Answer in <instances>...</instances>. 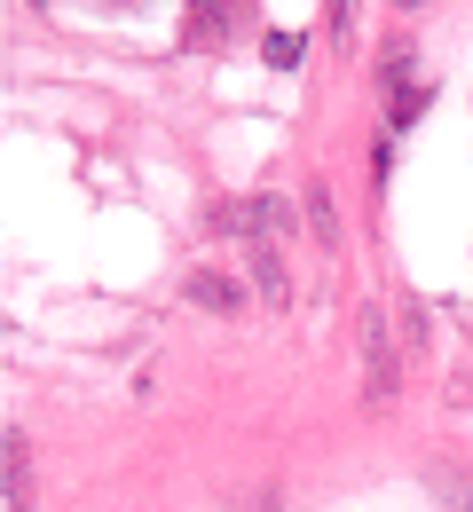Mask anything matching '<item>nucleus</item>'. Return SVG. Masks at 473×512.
<instances>
[{"mask_svg":"<svg viewBox=\"0 0 473 512\" xmlns=\"http://www.w3.org/2000/svg\"><path fill=\"white\" fill-rule=\"evenodd\" d=\"M395 386H403V363H395V331L379 308H363V394L387 410L395 402Z\"/></svg>","mask_w":473,"mask_h":512,"instance_id":"f257e3e1","label":"nucleus"},{"mask_svg":"<svg viewBox=\"0 0 473 512\" xmlns=\"http://www.w3.org/2000/svg\"><path fill=\"white\" fill-rule=\"evenodd\" d=\"M182 292H190V308H205V316H229V323L245 316V284H237L229 268H190Z\"/></svg>","mask_w":473,"mask_h":512,"instance_id":"f03ea898","label":"nucleus"},{"mask_svg":"<svg viewBox=\"0 0 473 512\" xmlns=\"http://www.w3.org/2000/svg\"><path fill=\"white\" fill-rule=\"evenodd\" d=\"M8 512H32V449H24V434H8Z\"/></svg>","mask_w":473,"mask_h":512,"instance_id":"7ed1b4c3","label":"nucleus"},{"mask_svg":"<svg viewBox=\"0 0 473 512\" xmlns=\"http://www.w3.org/2000/svg\"><path fill=\"white\" fill-rule=\"evenodd\" d=\"M300 205H308V229H316V245H324V253H339V213H332V190H308Z\"/></svg>","mask_w":473,"mask_h":512,"instance_id":"20e7f679","label":"nucleus"},{"mask_svg":"<svg viewBox=\"0 0 473 512\" xmlns=\"http://www.w3.org/2000/svg\"><path fill=\"white\" fill-rule=\"evenodd\" d=\"M395 8H410V16H418V8H426V0H395Z\"/></svg>","mask_w":473,"mask_h":512,"instance_id":"39448f33","label":"nucleus"},{"mask_svg":"<svg viewBox=\"0 0 473 512\" xmlns=\"http://www.w3.org/2000/svg\"><path fill=\"white\" fill-rule=\"evenodd\" d=\"M190 8H221V0H190Z\"/></svg>","mask_w":473,"mask_h":512,"instance_id":"423d86ee","label":"nucleus"}]
</instances>
